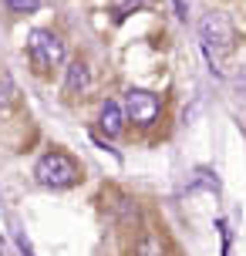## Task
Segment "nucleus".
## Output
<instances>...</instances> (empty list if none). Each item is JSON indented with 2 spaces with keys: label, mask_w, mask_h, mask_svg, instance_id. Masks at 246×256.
Wrapping results in <instances>:
<instances>
[{
  "label": "nucleus",
  "mask_w": 246,
  "mask_h": 256,
  "mask_svg": "<svg viewBox=\"0 0 246 256\" xmlns=\"http://www.w3.org/2000/svg\"><path fill=\"white\" fill-rule=\"evenodd\" d=\"M34 179L48 189H68L81 179V166L68 152H44L34 166Z\"/></svg>",
  "instance_id": "nucleus-1"
},
{
  "label": "nucleus",
  "mask_w": 246,
  "mask_h": 256,
  "mask_svg": "<svg viewBox=\"0 0 246 256\" xmlns=\"http://www.w3.org/2000/svg\"><path fill=\"white\" fill-rule=\"evenodd\" d=\"M27 54L38 71H51V68H61L64 64V40L51 34V30H30L27 38Z\"/></svg>",
  "instance_id": "nucleus-2"
},
{
  "label": "nucleus",
  "mask_w": 246,
  "mask_h": 256,
  "mask_svg": "<svg viewBox=\"0 0 246 256\" xmlns=\"http://www.w3.org/2000/svg\"><path fill=\"white\" fill-rule=\"evenodd\" d=\"M199 38L212 51H230L233 48V24L226 14H206L199 20Z\"/></svg>",
  "instance_id": "nucleus-3"
},
{
  "label": "nucleus",
  "mask_w": 246,
  "mask_h": 256,
  "mask_svg": "<svg viewBox=\"0 0 246 256\" xmlns=\"http://www.w3.org/2000/svg\"><path fill=\"white\" fill-rule=\"evenodd\" d=\"M162 112V102H158L152 91L142 88H128L125 91V115L135 122V125H152Z\"/></svg>",
  "instance_id": "nucleus-4"
},
{
  "label": "nucleus",
  "mask_w": 246,
  "mask_h": 256,
  "mask_svg": "<svg viewBox=\"0 0 246 256\" xmlns=\"http://www.w3.org/2000/svg\"><path fill=\"white\" fill-rule=\"evenodd\" d=\"M98 125L108 138H118L122 135V128H125V112H122V104L118 102H104L102 112H98Z\"/></svg>",
  "instance_id": "nucleus-5"
},
{
  "label": "nucleus",
  "mask_w": 246,
  "mask_h": 256,
  "mask_svg": "<svg viewBox=\"0 0 246 256\" xmlns=\"http://www.w3.org/2000/svg\"><path fill=\"white\" fill-rule=\"evenodd\" d=\"M91 88V71L84 61H71L64 74V94H84Z\"/></svg>",
  "instance_id": "nucleus-6"
},
{
  "label": "nucleus",
  "mask_w": 246,
  "mask_h": 256,
  "mask_svg": "<svg viewBox=\"0 0 246 256\" xmlns=\"http://www.w3.org/2000/svg\"><path fill=\"white\" fill-rule=\"evenodd\" d=\"M132 256H162V246H158L156 236H148V232H145L142 240L132 246Z\"/></svg>",
  "instance_id": "nucleus-7"
},
{
  "label": "nucleus",
  "mask_w": 246,
  "mask_h": 256,
  "mask_svg": "<svg viewBox=\"0 0 246 256\" xmlns=\"http://www.w3.org/2000/svg\"><path fill=\"white\" fill-rule=\"evenodd\" d=\"M7 7L14 14H34L40 7V0H7Z\"/></svg>",
  "instance_id": "nucleus-8"
},
{
  "label": "nucleus",
  "mask_w": 246,
  "mask_h": 256,
  "mask_svg": "<svg viewBox=\"0 0 246 256\" xmlns=\"http://www.w3.org/2000/svg\"><path fill=\"white\" fill-rule=\"evenodd\" d=\"M10 102H14V84L7 81V78H0V112H4Z\"/></svg>",
  "instance_id": "nucleus-9"
}]
</instances>
